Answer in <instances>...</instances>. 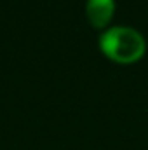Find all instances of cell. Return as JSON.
<instances>
[{
	"label": "cell",
	"mask_w": 148,
	"mask_h": 150,
	"mask_svg": "<svg viewBox=\"0 0 148 150\" xmlns=\"http://www.w3.org/2000/svg\"><path fill=\"white\" fill-rule=\"evenodd\" d=\"M101 51L118 63H131L143 56L145 38L131 26H113L99 37Z\"/></svg>",
	"instance_id": "cell-1"
},
{
	"label": "cell",
	"mask_w": 148,
	"mask_h": 150,
	"mask_svg": "<svg viewBox=\"0 0 148 150\" xmlns=\"http://www.w3.org/2000/svg\"><path fill=\"white\" fill-rule=\"evenodd\" d=\"M115 9L113 0H87V18L91 25L101 28L111 19Z\"/></svg>",
	"instance_id": "cell-2"
}]
</instances>
